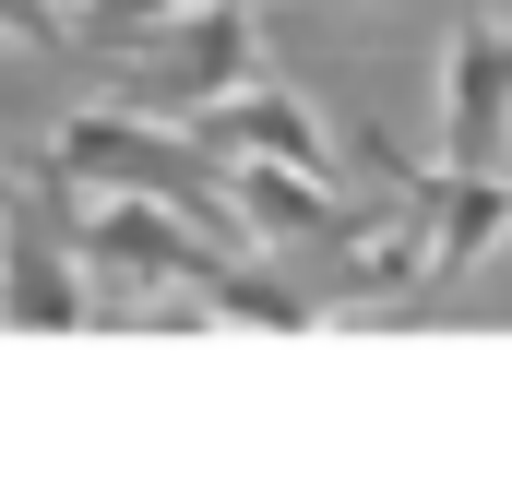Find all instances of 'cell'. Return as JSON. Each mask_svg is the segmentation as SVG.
Instances as JSON below:
<instances>
[{
  "instance_id": "cell-1",
  "label": "cell",
  "mask_w": 512,
  "mask_h": 500,
  "mask_svg": "<svg viewBox=\"0 0 512 500\" xmlns=\"http://www.w3.org/2000/svg\"><path fill=\"white\" fill-rule=\"evenodd\" d=\"M36 167H48L60 191H84V203H96V191H143V203H179L191 227H227V167H215L179 120H143V108H84Z\"/></svg>"
},
{
  "instance_id": "cell-2",
  "label": "cell",
  "mask_w": 512,
  "mask_h": 500,
  "mask_svg": "<svg viewBox=\"0 0 512 500\" xmlns=\"http://www.w3.org/2000/svg\"><path fill=\"white\" fill-rule=\"evenodd\" d=\"M251 72H262V12L251 0H179V12H155V24L120 48V108L191 120V108L239 96Z\"/></svg>"
},
{
  "instance_id": "cell-3",
  "label": "cell",
  "mask_w": 512,
  "mask_h": 500,
  "mask_svg": "<svg viewBox=\"0 0 512 500\" xmlns=\"http://www.w3.org/2000/svg\"><path fill=\"white\" fill-rule=\"evenodd\" d=\"M72 203H84V191H60L48 167L0 203V322H24V334L96 322V298H84V250H72Z\"/></svg>"
},
{
  "instance_id": "cell-4",
  "label": "cell",
  "mask_w": 512,
  "mask_h": 500,
  "mask_svg": "<svg viewBox=\"0 0 512 500\" xmlns=\"http://www.w3.org/2000/svg\"><path fill=\"white\" fill-rule=\"evenodd\" d=\"M72 250H84V274H120V286H167V298H215V274H227V250L203 239L179 203H143V191H96V215L72 203Z\"/></svg>"
},
{
  "instance_id": "cell-5",
  "label": "cell",
  "mask_w": 512,
  "mask_h": 500,
  "mask_svg": "<svg viewBox=\"0 0 512 500\" xmlns=\"http://www.w3.org/2000/svg\"><path fill=\"white\" fill-rule=\"evenodd\" d=\"M512 143V24H465L441 48V167H501Z\"/></svg>"
},
{
  "instance_id": "cell-6",
  "label": "cell",
  "mask_w": 512,
  "mask_h": 500,
  "mask_svg": "<svg viewBox=\"0 0 512 500\" xmlns=\"http://www.w3.org/2000/svg\"><path fill=\"white\" fill-rule=\"evenodd\" d=\"M417 215L441 227V239H429V286H453L465 262H489V250L512 239V191H501V167H429Z\"/></svg>"
},
{
  "instance_id": "cell-7",
  "label": "cell",
  "mask_w": 512,
  "mask_h": 500,
  "mask_svg": "<svg viewBox=\"0 0 512 500\" xmlns=\"http://www.w3.org/2000/svg\"><path fill=\"white\" fill-rule=\"evenodd\" d=\"M0 36L12 48H72V0H0Z\"/></svg>"
}]
</instances>
